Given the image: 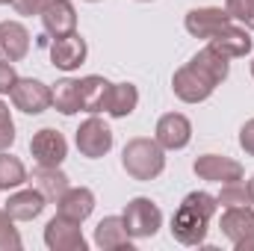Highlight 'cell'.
<instances>
[{"instance_id":"obj_36","label":"cell","mask_w":254,"mask_h":251,"mask_svg":"<svg viewBox=\"0 0 254 251\" xmlns=\"http://www.w3.org/2000/svg\"><path fill=\"white\" fill-rule=\"evenodd\" d=\"M252 77H254V60H252Z\"/></svg>"},{"instance_id":"obj_14","label":"cell","mask_w":254,"mask_h":251,"mask_svg":"<svg viewBox=\"0 0 254 251\" xmlns=\"http://www.w3.org/2000/svg\"><path fill=\"white\" fill-rule=\"evenodd\" d=\"M110 89L113 83L107 77H98V74H89L83 80H77V92H80V110L98 116L107 110V101H110Z\"/></svg>"},{"instance_id":"obj_32","label":"cell","mask_w":254,"mask_h":251,"mask_svg":"<svg viewBox=\"0 0 254 251\" xmlns=\"http://www.w3.org/2000/svg\"><path fill=\"white\" fill-rule=\"evenodd\" d=\"M240 145H243V151L249 157H254V119H249L243 125V130H240Z\"/></svg>"},{"instance_id":"obj_27","label":"cell","mask_w":254,"mask_h":251,"mask_svg":"<svg viewBox=\"0 0 254 251\" xmlns=\"http://www.w3.org/2000/svg\"><path fill=\"white\" fill-rule=\"evenodd\" d=\"M21 246L24 243H21V234L15 228V219L6 210H0V251H18Z\"/></svg>"},{"instance_id":"obj_3","label":"cell","mask_w":254,"mask_h":251,"mask_svg":"<svg viewBox=\"0 0 254 251\" xmlns=\"http://www.w3.org/2000/svg\"><path fill=\"white\" fill-rule=\"evenodd\" d=\"M216 86L219 83L207 71H201L195 63H187L184 68H178L175 77H172V89H175V95L184 104H201V101H207L216 92Z\"/></svg>"},{"instance_id":"obj_6","label":"cell","mask_w":254,"mask_h":251,"mask_svg":"<svg viewBox=\"0 0 254 251\" xmlns=\"http://www.w3.org/2000/svg\"><path fill=\"white\" fill-rule=\"evenodd\" d=\"M74 142H77V151H80L83 157L101 160V157H107L110 148H113V130L104 125L98 116H92V119H86L83 125L77 127Z\"/></svg>"},{"instance_id":"obj_37","label":"cell","mask_w":254,"mask_h":251,"mask_svg":"<svg viewBox=\"0 0 254 251\" xmlns=\"http://www.w3.org/2000/svg\"><path fill=\"white\" fill-rule=\"evenodd\" d=\"M139 3H151V0H139Z\"/></svg>"},{"instance_id":"obj_24","label":"cell","mask_w":254,"mask_h":251,"mask_svg":"<svg viewBox=\"0 0 254 251\" xmlns=\"http://www.w3.org/2000/svg\"><path fill=\"white\" fill-rule=\"evenodd\" d=\"M192 63L198 65L201 71H207L216 83L228 80V57H225V54H219L213 45H207L204 51H198V54L192 57Z\"/></svg>"},{"instance_id":"obj_11","label":"cell","mask_w":254,"mask_h":251,"mask_svg":"<svg viewBox=\"0 0 254 251\" xmlns=\"http://www.w3.org/2000/svg\"><path fill=\"white\" fill-rule=\"evenodd\" d=\"M154 139L166 148V151H181L187 148L192 139V125L187 116L181 113H166L160 122H157V130H154Z\"/></svg>"},{"instance_id":"obj_29","label":"cell","mask_w":254,"mask_h":251,"mask_svg":"<svg viewBox=\"0 0 254 251\" xmlns=\"http://www.w3.org/2000/svg\"><path fill=\"white\" fill-rule=\"evenodd\" d=\"M15 142V122L9 116V107L0 101V151H9Z\"/></svg>"},{"instance_id":"obj_31","label":"cell","mask_w":254,"mask_h":251,"mask_svg":"<svg viewBox=\"0 0 254 251\" xmlns=\"http://www.w3.org/2000/svg\"><path fill=\"white\" fill-rule=\"evenodd\" d=\"M48 3H51V0H12L15 12H18V15H27V18L42 15V9H45Z\"/></svg>"},{"instance_id":"obj_23","label":"cell","mask_w":254,"mask_h":251,"mask_svg":"<svg viewBox=\"0 0 254 251\" xmlns=\"http://www.w3.org/2000/svg\"><path fill=\"white\" fill-rule=\"evenodd\" d=\"M27 181H30V175H27L24 163H21L18 157L6 154V151H0V189L9 192V189L24 187Z\"/></svg>"},{"instance_id":"obj_2","label":"cell","mask_w":254,"mask_h":251,"mask_svg":"<svg viewBox=\"0 0 254 251\" xmlns=\"http://www.w3.org/2000/svg\"><path fill=\"white\" fill-rule=\"evenodd\" d=\"M122 166L133 181H154L166 169V148L157 139L136 136L122 151Z\"/></svg>"},{"instance_id":"obj_25","label":"cell","mask_w":254,"mask_h":251,"mask_svg":"<svg viewBox=\"0 0 254 251\" xmlns=\"http://www.w3.org/2000/svg\"><path fill=\"white\" fill-rule=\"evenodd\" d=\"M54 107H57L63 116H74V113H80V92H77V80H71V77L57 80V86H54Z\"/></svg>"},{"instance_id":"obj_19","label":"cell","mask_w":254,"mask_h":251,"mask_svg":"<svg viewBox=\"0 0 254 251\" xmlns=\"http://www.w3.org/2000/svg\"><path fill=\"white\" fill-rule=\"evenodd\" d=\"M95 246L104 251H116V249H127L133 251V243H130V234L125 228V219L122 216H107L98 222L95 228Z\"/></svg>"},{"instance_id":"obj_16","label":"cell","mask_w":254,"mask_h":251,"mask_svg":"<svg viewBox=\"0 0 254 251\" xmlns=\"http://www.w3.org/2000/svg\"><path fill=\"white\" fill-rule=\"evenodd\" d=\"M45 207H48V198L33 187V189H21V192L9 195V201H6L3 210H6L15 222H33V219H39V216L45 213Z\"/></svg>"},{"instance_id":"obj_8","label":"cell","mask_w":254,"mask_h":251,"mask_svg":"<svg viewBox=\"0 0 254 251\" xmlns=\"http://www.w3.org/2000/svg\"><path fill=\"white\" fill-rule=\"evenodd\" d=\"M30 154L39 166H48V169H57L63 166V160L68 157V142L60 130L54 127H42L39 133H33L30 139Z\"/></svg>"},{"instance_id":"obj_38","label":"cell","mask_w":254,"mask_h":251,"mask_svg":"<svg viewBox=\"0 0 254 251\" xmlns=\"http://www.w3.org/2000/svg\"><path fill=\"white\" fill-rule=\"evenodd\" d=\"M89 3H95V0H89Z\"/></svg>"},{"instance_id":"obj_20","label":"cell","mask_w":254,"mask_h":251,"mask_svg":"<svg viewBox=\"0 0 254 251\" xmlns=\"http://www.w3.org/2000/svg\"><path fill=\"white\" fill-rule=\"evenodd\" d=\"M219 228H222V234H225L231 243H240L243 237L254 234V210L249 204H246V207H225Z\"/></svg>"},{"instance_id":"obj_9","label":"cell","mask_w":254,"mask_h":251,"mask_svg":"<svg viewBox=\"0 0 254 251\" xmlns=\"http://www.w3.org/2000/svg\"><path fill=\"white\" fill-rule=\"evenodd\" d=\"M45 246L51 251H86L80 222H71V219L57 213L45 228Z\"/></svg>"},{"instance_id":"obj_12","label":"cell","mask_w":254,"mask_h":251,"mask_svg":"<svg viewBox=\"0 0 254 251\" xmlns=\"http://www.w3.org/2000/svg\"><path fill=\"white\" fill-rule=\"evenodd\" d=\"M42 24H45V33H51L54 39L77 33V9H74V3L71 0H51L42 9Z\"/></svg>"},{"instance_id":"obj_17","label":"cell","mask_w":254,"mask_h":251,"mask_svg":"<svg viewBox=\"0 0 254 251\" xmlns=\"http://www.w3.org/2000/svg\"><path fill=\"white\" fill-rule=\"evenodd\" d=\"M0 54L9 63H21L30 54V33L18 21H0Z\"/></svg>"},{"instance_id":"obj_26","label":"cell","mask_w":254,"mask_h":251,"mask_svg":"<svg viewBox=\"0 0 254 251\" xmlns=\"http://www.w3.org/2000/svg\"><path fill=\"white\" fill-rule=\"evenodd\" d=\"M222 207H246L252 204V195H249V184L243 181H234V184H222V192L216 195Z\"/></svg>"},{"instance_id":"obj_18","label":"cell","mask_w":254,"mask_h":251,"mask_svg":"<svg viewBox=\"0 0 254 251\" xmlns=\"http://www.w3.org/2000/svg\"><path fill=\"white\" fill-rule=\"evenodd\" d=\"M57 207H60V216L83 225L92 216V210H95V192L86 187H68L65 195L57 201Z\"/></svg>"},{"instance_id":"obj_35","label":"cell","mask_w":254,"mask_h":251,"mask_svg":"<svg viewBox=\"0 0 254 251\" xmlns=\"http://www.w3.org/2000/svg\"><path fill=\"white\" fill-rule=\"evenodd\" d=\"M3 3H12V0H0V6H3Z\"/></svg>"},{"instance_id":"obj_13","label":"cell","mask_w":254,"mask_h":251,"mask_svg":"<svg viewBox=\"0 0 254 251\" xmlns=\"http://www.w3.org/2000/svg\"><path fill=\"white\" fill-rule=\"evenodd\" d=\"M51 63L63 71H74L86 63V39L80 33H68L60 36L54 45H51Z\"/></svg>"},{"instance_id":"obj_15","label":"cell","mask_w":254,"mask_h":251,"mask_svg":"<svg viewBox=\"0 0 254 251\" xmlns=\"http://www.w3.org/2000/svg\"><path fill=\"white\" fill-rule=\"evenodd\" d=\"M210 45L219 51V54H225L228 60H240V57H246V54H252V36H249V30L246 27H237L234 21L228 24V27H222L213 39H210Z\"/></svg>"},{"instance_id":"obj_5","label":"cell","mask_w":254,"mask_h":251,"mask_svg":"<svg viewBox=\"0 0 254 251\" xmlns=\"http://www.w3.org/2000/svg\"><path fill=\"white\" fill-rule=\"evenodd\" d=\"M12 104L15 110L27 113V116H39L45 113L48 107H54V89H48L42 80H33V77H18V83L12 86Z\"/></svg>"},{"instance_id":"obj_28","label":"cell","mask_w":254,"mask_h":251,"mask_svg":"<svg viewBox=\"0 0 254 251\" xmlns=\"http://www.w3.org/2000/svg\"><path fill=\"white\" fill-rule=\"evenodd\" d=\"M225 12H228L234 21H240V24H246L249 30H254V0H228V3H225Z\"/></svg>"},{"instance_id":"obj_30","label":"cell","mask_w":254,"mask_h":251,"mask_svg":"<svg viewBox=\"0 0 254 251\" xmlns=\"http://www.w3.org/2000/svg\"><path fill=\"white\" fill-rule=\"evenodd\" d=\"M15 83H18V74H15L12 63L9 60H0V95H9Z\"/></svg>"},{"instance_id":"obj_10","label":"cell","mask_w":254,"mask_h":251,"mask_svg":"<svg viewBox=\"0 0 254 251\" xmlns=\"http://www.w3.org/2000/svg\"><path fill=\"white\" fill-rule=\"evenodd\" d=\"M234 18L225 12V9H216V6H201V9H190L187 12V33L195 39H213L222 27H228Z\"/></svg>"},{"instance_id":"obj_22","label":"cell","mask_w":254,"mask_h":251,"mask_svg":"<svg viewBox=\"0 0 254 251\" xmlns=\"http://www.w3.org/2000/svg\"><path fill=\"white\" fill-rule=\"evenodd\" d=\"M139 104V92L133 83H113L110 89V101H107V113L113 119H127Z\"/></svg>"},{"instance_id":"obj_4","label":"cell","mask_w":254,"mask_h":251,"mask_svg":"<svg viewBox=\"0 0 254 251\" xmlns=\"http://www.w3.org/2000/svg\"><path fill=\"white\" fill-rule=\"evenodd\" d=\"M125 228L130 234V240H148L160 231L163 225V213L151 198H133L125 207Z\"/></svg>"},{"instance_id":"obj_21","label":"cell","mask_w":254,"mask_h":251,"mask_svg":"<svg viewBox=\"0 0 254 251\" xmlns=\"http://www.w3.org/2000/svg\"><path fill=\"white\" fill-rule=\"evenodd\" d=\"M30 181H33V187L39 189L48 201H54V204L63 198L65 189H68V175H65V172H60V166H57V169L39 166V169L33 172V178H30Z\"/></svg>"},{"instance_id":"obj_33","label":"cell","mask_w":254,"mask_h":251,"mask_svg":"<svg viewBox=\"0 0 254 251\" xmlns=\"http://www.w3.org/2000/svg\"><path fill=\"white\" fill-rule=\"evenodd\" d=\"M234 249H237V251H254V234L243 237L240 243H234Z\"/></svg>"},{"instance_id":"obj_7","label":"cell","mask_w":254,"mask_h":251,"mask_svg":"<svg viewBox=\"0 0 254 251\" xmlns=\"http://www.w3.org/2000/svg\"><path fill=\"white\" fill-rule=\"evenodd\" d=\"M192 172L201 181H210V184H234V181L246 178L243 163H237L231 157H222V154H201L192 163Z\"/></svg>"},{"instance_id":"obj_1","label":"cell","mask_w":254,"mask_h":251,"mask_svg":"<svg viewBox=\"0 0 254 251\" xmlns=\"http://www.w3.org/2000/svg\"><path fill=\"white\" fill-rule=\"evenodd\" d=\"M219 210V198L210 192H190L172 216V237L181 246H201L210 231V219Z\"/></svg>"},{"instance_id":"obj_34","label":"cell","mask_w":254,"mask_h":251,"mask_svg":"<svg viewBox=\"0 0 254 251\" xmlns=\"http://www.w3.org/2000/svg\"><path fill=\"white\" fill-rule=\"evenodd\" d=\"M249 195H252V204H254V175H252V181H249Z\"/></svg>"}]
</instances>
